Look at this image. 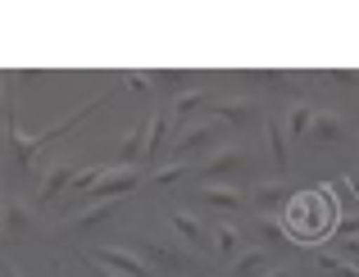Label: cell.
Instances as JSON below:
<instances>
[{
	"label": "cell",
	"mask_w": 359,
	"mask_h": 277,
	"mask_svg": "<svg viewBox=\"0 0 359 277\" xmlns=\"http://www.w3.org/2000/svg\"><path fill=\"white\" fill-rule=\"evenodd\" d=\"M337 209H332V191H300V196L287 200V214H282V227H287L291 241H318L323 232H332Z\"/></svg>",
	"instance_id": "obj_1"
},
{
	"label": "cell",
	"mask_w": 359,
	"mask_h": 277,
	"mask_svg": "<svg viewBox=\"0 0 359 277\" xmlns=\"http://www.w3.org/2000/svg\"><path fill=\"white\" fill-rule=\"evenodd\" d=\"M219 137H223V123L196 119V123H187V128L173 137V146H168V159H177V164H196V155L205 159L210 150H219Z\"/></svg>",
	"instance_id": "obj_2"
},
{
	"label": "cell",
	"mask_w": 359,
	"mask_h": 277,
	"mask_svg": "<svg viewBox=\"0 0 359 277\" xmlns=\"http://www.w3.org/2000/svg\"><path fill=\"white\" fill-rule=\"evenodd\" d=\"M245 164H250V150H245V146H219V150H210L205 159H196L191 173L201 177V182H232Z\"/></svg>",
	"instance_id": "obj_3"
},
{
	"label": "cell",
	"mask_w": 359,
	"mask_h": 277,
	"mask_svg": "<svg viewBox=\"0 0 359 277\" xmlns=\"http://www.w3.org/2000/svg\"><path fill=\"white\" fill-rule=\"evenodd\" d=\"M141 182H146V173H141V164H132V168H105L100 173V182L82 196V205H100V200H123V196H132Z\"/></svg>",
	"instance_id": "obj_4"
},
{
	"label": "cell",
	"mask_w": 359,
	"mask_h": 277,
	"mask_svg": "<svg viewBox=\"0 0 359 277\" xmlns=\"http://www.w3.org/2000/svg\"><path fill=\"white\" fill-rule=\"evenodd\" d=\"M87 259L105 264V269H114L118 277H155V269H150L146 259H141L132 245H91Z\"/></svg>",
	"instance_id": "obj_5"
},
{
	"label": "cell",
	"mask_w": 359,
	"mask_h": 277,
	"mask_svg": "<svg viewBox=\"0 0 359 277\" xmlns=\"http://www.w3.org/2000/svg\"><path fill=\"white\" fill-rule=\"evenodd\" d=\"M255 114H259V100H255V95H214L205 119L223 123V128H245V123H255Z\"/></svg>",
	"instance_id": "obj_6"
},
{
	"label": "cell",
	"mask_w": 359,
	"mask_h": 277,
	"mask_svg": "<svg viewBox=\"0 0 359 277\" xmlns=\"http://www.w3.org/2000/svg\"><path fill=\"white\" fill-rule=\"evenodd\" d=\"M132 250H137L150 269H164V273H187L191 269V255L177 250V245H168V241H141V245H132Z\"/></svg>",
	"instance_id": "obj_7"
},
{
	"label": "cell",
	"mask_w": 359,
	"mask_h": 277,
	"mask_svg": "<svg viewBox=\"0 0 359 277\" xmlns=\"http://www.w3.org/2000/svg\"><path fill=\"white\" fill-rule=\"evenodd\" d=\"M196 200H201L205 209H219V214H237V209H245V191L237 182H201L196 187Z\"/></svg>",
	"instance_id": "obj_8"
},
{
	"label": "cell",
	"mask_w": 359,
	"mask_h": 277,
	"mask_svg": "<svg viewBox=\"0 0 359 277\" xmlns=\"http://www.w3.org/2000/svg\"><path fill=\"white\" fill-rule=\"evenodd\" d=\"M168 223H173V232L182 236L191 250H201V255L214 250V245H210V223H205L196 209H168Z\"/></svg>",
	"instance_id": "obj_9"
},
{
	"label": "cell",
	"mask_w": 359,
	"mask_h": 277,
	"mask_svg": "<svg viewBox=\"0 0 359 277\" xmlns=\"http://www.w3.org/2000/svg\"><path fill=\"white\" fill-rule=\"evenodd\" d=\"M210 87H187V91H177L173 95V104H168V119H173V128L182 132L187 123H196V114L201 109H210Z\"/></svg>",
	"instance_id": "obj_10"
},
{
	"label": "cell",
	"mask_w": 359,
	"mask_h": 277,
	"mask_svg": "<svg viewBox=\"0 0 359 277\" xmlns=\"http://www.w3.org/2000/svg\"><path fill=\"white\" fill-rule=\"evenodd\" d=\"M73 173H78V164H73V159H55V164L41 173L36 200H41V205H50L55 196H64V191H69V182H73Z\"/></svg>",
	"instance_id": "obj_11"
},
{
	"label": "cell",
	"mask_w": 359,
	"mask_h": 277,
	"mask_svg": "<svg viewBox=\"0 0 359 277\" xmlns=\"http://www.w3.org/2000/svg\"><path fill=\"white\" fill-rule=\"evenodd\" d=\"M168 132H173V119H168V109H155V114L146 119V150H141V159H146V164H159Z\"/></svg>",
	"instance_id": "obj_12"
},
{
	"label": "cell",
	"mask_w": 359,
	"mask_h": 277,
	"mask_svg": "<svg viewBox=\"0 0 359 277\" xmlns=\"http://www.w3.org/2000/svg\"><path fill=\"white\" fill-rule=\"evenodd\" d=\"M27 227H32V209H27L18 196H5V205H0V232H5L9 241H18Z\"/></svg>",
	"instance_id": "obj_13"
},
{
	"label": "cell",
	"mask_w": 359,
	"mask_h": 277,
	"mask_svg": "<svg viewBox=\"0 0 359 277\" xmlns=\"http://www.w3.org/2000/svg\"><path fill=\"white\" fill-rule=\"evenodd\" d=\"M341 137H346V119H341V114L314 109V123H309V137L305 141H314V146H332V141H341Z\"/></svg>",
	"instance_id": "obj_14"
},
{
	"label": "cell",
	"mask_w": 359,
	"mask_h": 277,
	"mask_svg": "<svg viewBox=\"0 0 359 277\" xmlns=\"http://www.w3.org/2000/svg\"><path fill=\"white\" fill-rule=\"evenodd\" d=\"M118 214V200H100V205H82L78 214H69V232H91V227H100V223H109V218Z\"/></svg>",
	"instance_id": "obj_15"
},
{
	"label": "cell",
	"mask_w": 359,
	"mask_h": 277,
	"mask_svg": "<svg viewBox=\"0 0 359 277\" xmlns=\"http://www.w3.org/2000/svg\"><path fill=\"white\" fill-rule=\"evenodd\" d=\"M210 245H214V255H219V259H237V255L245 250V236H241L237 223H228V218H223V223L210 227Z\"/></svg>",
	"instance_id": "obj_16"
},
{
	"label": "cell",
	"mask_w": 359,
	"mask_h": 277,
	"mask_svg": "<svg viewBox=\"0 0 359 277\" xmlns=\"http://www.w3.org/2000/svg\"><path fill=\"white\" fill-rule=\"evenodd\" d=\"M291 187L287 182H259L255 191H245V205H255L259 214H273V209H287Z\"/></svg>",
	"instance_id": "obj_17"
},
{
	"label": "cell",
	"mask_w": 359,
	"mask_h": 277,
	"mask_svg": "<svg viewBox=\"0 0 359 277\" xmlns=\"http://www.w3.org/2000/svg\"><path fill=\"white\" fill-rule=\"evenodd\" d=\"M309 123H314V104H309V100H291L287 114H282V132H287L291 141H305Z\"/></svg>",
	"instance_id": "obj_18"
},
{
	"label": "cell",
	"mask_w": 359,
	"mask_h": 277,
	"mask_svg": "<svg viewBox=\"0 0 359 277\" xmlns=\"http://www.w3.org/2000/svg\"><path fill=\"white\" fill-rule=\"evenodd\" d=\"M273 264H269V250L264 245H245V250L232 259V269H228V277H259V273H269Z\"/></svg>",
	"instance_id": "obj_19"
},
{
	"label": "cell",
	"mask_w": 359,
	"mask_h": 277,
	"mask_svg": "<svg viewBox=\"0 0 359 277\" xmlns=\"http://www.w3.org/2000/svg\"><path fill=\"white\" fill-rule=\"evenodd\" d=\"M264 132H269V155H273V168L278 173H287L291 155H287V132H282V119L273 114V119H264Z\"/></svg>",
	"instance_id": "obj_20"
},
{
	"label": "cell",
	"mask_w": 359,
	"mask_h": 277,
	"mask_svg": "<svg viewBox=\"0 0 359 277\" xmlns=\"http://www.w3.org/2000/svg\"><path fill=\"white\" fill-rule=\"evenodd\" d=\"M318 269H323L327 277H359V264L346 259V255H337V250H323V255H318Z\"/></svg>",
	"instance_id": "obj_21"
},
{
	"label": "cell",
	"mask_w": 359,
	"mask_h": 277,
	"mask_svg": "<svg viewBox=\"0 0 359 277\" xmlns=\"http://www.w3.org/2000/svg\"><path fill=\"white\" fill-rule=\"evenodd\" d=\"M259 241H264V250H269V245H287L291 241L278 214H259Z\"/></svg>",
	"instance_id": "obj_22"
},
{
	"label": "cell",
	"mask_w": 359,
	"mask_h": 277,
	"mask_svg": "<svg viewBox=\"0 0 359 277\" xmlns=\"http://www.w3.org/2000/svg\"><path fill=\"white\" fill-rule=\"evenodd\" d=\"M187 173H191V164H177V159H164V164H155L150 182H155V187H173V182H182Z\"/></svg>",
	"instance_id": "obj_23"
},
{
	"label": "cell",
	"mask_w": 359,
	"mask_h": 277,
	"mask_svg": "<svg viewBox=\"0 0 359 277\" xmlns=\"http://www.w3.org/2000/svg\"><path fill=\"white\" fill-rule=\"evenodd\" d=\"M332 227H337V241H341V236H359V218H355V214H346V218H337V223H332Z\"/></svg>",
	"instance_id": "obj_24"
},
{
	"label": "cell",
	"mask_w": 359,
	"mask_h": 277,
	"mask_svg": "<svg viewBox=\"0 0 359 277\" xmlns=\"http://www.w3.org/2000/svg\"><path fill=\"white\" fill-rule=\"evenodd\" d=\"M123 82H128L132 91H150L155 82H150V73H123Z\"/></svg>",
	"instance_id": "obj_25"
},
{
	"label": "cell",
	"mask_w": 359,
	"mask_h": 277,
	"mask_svg": "<svg viewBox=\"0 0 359 277\" xmlns=\"http://www.w3.org/2000/svg\"><path fill=\"white\" fill-rule=\"evenodd\" d=\"M0 277H27L23 269H18V264L14 259H0Z\"/></svg>",
	"instance_id": "obj_26"
},
{
	"label": "cell",
	"mask_w": 359,
	"mask_h": 277,
	"mask_svg": "<svg viewBox=\"0 0 359 277\" xmlns=\"http://www.w3.org/2000/svg\"><path fill=\"white\" fill-rule=\"evenodd\" d=\"M341 255H346V259L359 255V236H341Z\"/></svg>",
	"instance_id": "obj_27"
},
{
	"label": "cell",
	"mask_w": 359,
	"mask_h": 277,
	"mask_svg": "<svg viewBox=\"0 0 359 277\" xmlns=\"http://www.w3.org/2000/svg\"><path fill=\"white\" fill-rule=\"evenodd\" d=\"M87 264H91V273H96V277H118L114 269H105V264H96V259H87Z\"/></svg>",
	"instance_id": "obj_28"
},
{
	"label": "cell",
	"mask_w": 359,
	"mask_h": 277,
	"mask_svg": "<svg viewBox=\"0 0 359 277\" xmlns=\"http://www.w3.org/2000/svg\"><path fill=\"white\" fill-rule=\"evenodd\" d=\"M259 277H291V269H287V264H273V269L259 273Z\"/></svg>",
	"instance_id": "obj_29"
},
{
	"label": "cell",
	"mask_w": 359,
	"mask_h": 277,
	"mask_svg": "<svg viewBox=\"0 0 359 277\" xmlns=\"http://www.w3.org/2000/svg\"><path fill=\"white\" fill-rule=\"evenodd\" d=\"M346 187H351V191H355V200H359V168H355L351 177H346Z\"/></svg>",
	"instance_id": "obj_30"
},
{
	"label": "cell",
	"mask_w": 359,
	"mask_h": 277,
	"mask_svg": "<svg viewBox=\"0 0 359 277\" xmlns=\"http://www.w3.org/2000/svg\"><path fill=\"white\" fill-rule=\"evenodd\" d=\"M0 100H5V78H0Z\"/></svg>",
	"instance_id": "obj_31"
}]
</instances>
